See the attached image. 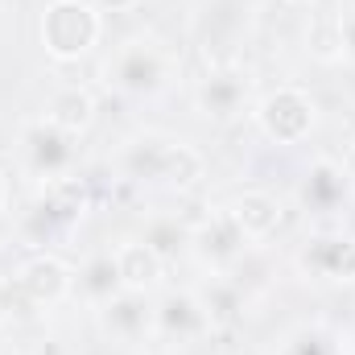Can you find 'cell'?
I'll return each instance as SVG.
<instances>
[{
  "label": "cell",
  "instance_id": "obj_1",
  "mask_svg": "<svg viewBox=\"0 0 355 355\" xmlns=\"http://www.w3.org/2000/svg\"><path fill=\"white\" fill-rule=\"evenodd\" d=\"M124 174L132 182H162L170 190H194L207 174V162L198 149H190L182 141L145 137L124 149Z\"/></svg>",
  "mask_w": 355,
  "mask_h": 355
},
{
  "label": "cell",
  "instance_id": "obj_2",
  "mask_svg": "<svg viewBox=\"0 0 355 355\" xmlns=\"http://www.w3.org/2000/svg\"><path fill=\"white\" fill-rule=\"evenodd\" d=\"M99 33H103V17L91 0H50L37 21L42 50L54 62H79L83 54L95 50Z\"/></svg>",
  "mask_w": 355,
  "mask_h": 355
},
{
  "label": "cell",
  "instance_id": "obj_3",
  "mask_svg": "<svg viewBox=\"0 0 355 355\" xmlns=\"http://www.w3.org/2000/svg\"><path fill=\"white\" fill-rule=\"evenodd\" d=\"M91 207V190L83 178L67 174V178H50L37 194V202L25 211V236L33 244H46L62 232H71Z\"/></svg>",
  "mask_w": 355,
  "mask_h": 355
},
{
  "label": "cell",
  "instance_id": "obj_4",
  "mask_svg": "<svg viewBox=\"0 0 355 355\" xmlns=\"http://www.w3.org/2000/svg\"><path fill=\"white\" fill-rule=\"evenodd\" d=\"M257 128L272 145H302L318 124V103L302 87H277L257 103Z\"/></svg>",
  "mask_w": 355,
  "mask_h": 355
},
{
  "label": "cell",
  "instance_id": "obj_5",
  "mask_svg": "<svg viewBox=\"0 0 355 355\" xmlns=\"http://www.w3.org/2000/svg\"><path fill=\"white\" fill-rule=\"evenodd\" d=\"M107 83L124 95H153L170 83V54L149 37H132L107 58Z\"/></svg>",
  "mask_w": 355,
  "mask_h": 355
},
{
  "label": "cell",
  "instance_id": "obj_6",
  "mask_svg": "<svg viewBox=\"0 0 355 355\" xmlns=\"http://www.w3.org/2000/svg\"><path fill=\"white\" fill-rule=\"evenodd\" d=\"M12 289L29 302V306H58L75 293V268L54 252H33L25 257L12 272Z\"/></svg>",
  "mask_w": 355,
  "mask_h": 355
},
{
  "label": "cell",
  "instance_id": "obj_7",
  "mask_svg": "<svg viewBox=\"0 0 355 355\" xmlns=\"http://www.w3.org/2000/svg\"><path fill=\"white\" fill-rule=\"evenodd\" d=\"M21 153H25V166L42 178V182L67 178L71 166H75V137H67L50 120H33L21 132Z\"/></svg>",
  "mask_w": 355,
  "mask_h": 355
},
{
  "label": "cell",
  "instance_id": "obj_8",
  "mask_svg": "<svg viewBox=\"0 0 355 355\" xmlns=\"http://www.w3.org/2000/svg\"><path fill=\"white\" fill-rule=\"evenodd\" d=\"M297 265L314 281H335V285H352L355 281V236L343 232H322L310 236L297 252Z\"/></svg>",
  "mask_w": 355,
  "mask_h": 355
},
{
  "label": "cell",
  "instance_id": "obj_9",
  "mask_svg": "<svg viewBox=\"0 0 355 355\" xmlns=\"http://www.w3.org/2000/svg\"><path fill=\"white\" fill-rule=\"evenodd\" d=\"M248 248L240 223L232 219V211H211L207 219H198L190 227V252L211 268H227L240 261V252Z\"/></svg>",
  "mask_w": 355,
  "mask_h": 355
},
{
  "label": "cell",
  "instance_id": "obj_10",
  "mask_svg": "<svg viewBox=\"0 0 355 355\" xmlns=\"http://www.w3.org/2000/svg\"><path fill=\"white\" fill-rule=\"evenodd\" d=\"M248 75L244 71H236V67H227V71H211L198 91H194V103H198V112L207 116V120H219V124H227V120H236V116H244V107H248Z\"/></svg>",
  "mask_w": 355,
  "mask_h": 355
},
{
  "label": "cell",
  "instance_id": "obj_11",
  "mask_svg": "<svg viewBox=\"0 0 355 355\" xmlns=\"http://www.w3.org/2000/svg\"><path fill=\"white\" fill-rule=\"evenodd\" d=\"M99 327L116 343H141L145 335H153V306L145 293L120 289L112 302L99 306Z\"/></svg>",
  "mask_w": 355,
  "mask_h": 355
},
{
  "label": "cell",
  "instance_id": "obj_12",
  "mask_svg": "<svg viewBox=\"0 0 355 355\" xmlns=\"http://www.w3.org/2000/svg\"><path fill=\"white\" fill-rule=\"evenodd\" d=\"M153 331L162 339H174V343H190V339H202L211 331L202 306L194 293H166L157 306H153Z\"/></svg>",
  "mask_w": 355,
  "mask_h": 355
},
{
  "label": "cell",
  "instance_id": "obj_13",
  "mask_svg": "<svg viewBox=\"0 0 355 355\" xmlns=\"http://www.w3.org/2000/svg\"><path fill=\"white\" fill-rule=\"evenodd\" d=\"M112 257H116L120 285L132 289V293H149V289H157V281H162V272H166V261H162L145 240H124Z\"/></svg>",
  "mask_w": 355,
  "mask_h": 355
},
{
  "label": "cell",
  "instance_id": "obj_14",
  "mask_svg": "<svg viewBox=\"0 0 355 355\" xmlns=\"http://www.w3.org/2000/svg\"><path fill=\"white\" fill-rule=\"evenodd\" d=\"M227 211H232V219L240 223V232H244L248 244H252V240H268V236L281 227V202H277L268 190H244Z\"/></svg>",
  "mask_w": 355,
  "mask_h": 355
},
{
  "label": "cell",
  "instance_id": "obj_15",
  "mask_svg": "<svg viewBox=\"0 0 355 355\" xmlns=\"http://www.w3.org/2000/svg\"><path fill=\"white\" fill-rule=\"evenodd\" d=\"M46 120L67 137H83L95 124V95L87 87H58L46 103Z\"/></svg>",
  "mask_w": 355,
  "mask_h": 355
},
{
  "label": "cell",
  "instance_id": "obj_16",
  "mask_svg": "<svg viewBox=\"0 0 355 355\" xmlns=\"http://www.w3.org/2000/svg\"><path fill=\"white\" fill-rule=\"evenodd\" d=\"M343 198H347V174H343L335 162H314L310 174H306V182H302V202H306V211L327 215V211H339Z\"/></svg>",
  "mask_w": 355,
  "mask_h": 355
},
{
  "label": "cell",
  "instance_id": "obj_17",
  "mask_svg": "<svg viewBox=\"0 0 355 355\" xmlns=\"http://www.w3.org/2000/svg\"><path fill=\"white\" fill-rule=\"evenodd\" d=\"M194 297H198V306H202L211 331H227V327H236L240 314H244V293H240V285L227 281V277H211Z\"/></svg>",
  "mask_w": 355,
  "mask_h": 355
},
{
  "label": "cell",
  "instance_id": "obj_18",
  "mask_svg": "<svg viewBox=\"0 0 355 355\" xmlns=\"http://www.w3.org/2000/svg\"><path fill=\"white\" fill-rule=\"evenodd\" d=\"M75 289L95 302V306H103V302H112L124 285H120V272H116V257L112 252H103V257H91L87 265L79 268V277H75Z\"/></svg>",
  "mask_w": 355,
  "mask_h": 355
},
{
  "label": "cell",
  "instance_id": "obj_19",
  "mask_svg": "<svg viewBox=\"0 0 355 355\" xmlns=\"http://www.w3.org/2000/svg\"><path fill=\"white\" fill-rule=\"evenodd\" d=\"M306 46L318 62H339L343 58V33H339V12H318L306 29Z\"/></svg>",
  "mask_w": 355,
  "mask_h": 355
},
{
  "label": "cell",
  "instance_id": "obj_20",
  "mask_svg": "<svg viewBox=\"0 0 355 355\" xmlns=\"http://www.w3.org/2000/svg\"><path fill=\"white\" fill-rule=\"evenodd\" d=\"M141 240H145L162 261H178V252L190 248V227H182L178 219H149Z\"/></svg>",
  "mask_w": 355,
  "mask_h": 355
},
{
  "label": "cell",
  "instance_id": "obj_21",
  "mask_svg": "<svg viewBox=\"0 0 355 355\" xmlns=\"http://www.w3.org/2000/svg\"><path fill=\"white\" fill-rule=\"evenodd\" d=\"M277 355H343V343L327 327H297L293 335H285Z\"/></svg>",
  "mask_w": 355,
  "mask_h": 355
},
{
  "label": "cell",
  "instance_id": "obj_22",
  "mask_svg": "<svg viewBox=\"0 0 355 355\" xmlns=\"http://www.w3.org/2000/svg\"><path fill=\"white\" fill-rule=\"evenodd\" d=\"M339 33H343V58L355 62V12H339Z\"/></svg>",
  "mask_w": 355,
  "mask_h": 355
},
{
  "label": "cell",
  "instance_id": "obj_23",
  "mask_svg": "<svg viewBox=\"0 0 355 355\" xmlns=\"http://www.w3.org/2000/svg\"><path fill=\"white\" fill-rule=\"evenodd\" d=\"M91 4H95L99 12H132L141 0H91Z\"/></svg>",
  "mask_w": 355,
  "mask_h": 355
},
{
  "label": "cell",
  "instance_id": "obj_24",
  "mask_svg": "<svg viewBox=\"0 0 355 355\" xmlns=\"http://www.w3.org/2000/svg\"><path fill=\"white\" fill-rule=\"evenodd\" d=\"M4 198H8V178L0 174V207H4Z\"/></svg>",
  "mask_w": 355,
  "mask_h": 355
},
{
  "label": "cell",
  "instance_id": "obj_25",
  "mask_svg": "<svg viewBox=\"0 0 355 355\" xmlns=\"http://www.w3.org/2000/svg\"><path fill=\"white\" fill-rule=\"evenodd\" d=\"M285 4H310V0H285Z\"/></svg>",
  "mask_w": 355,
  "mask_h": 355
}]
</instances>
